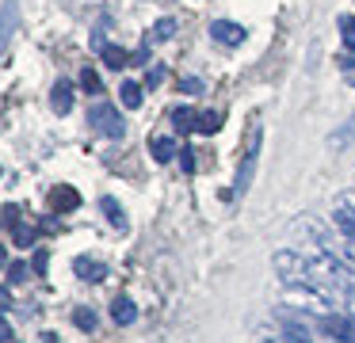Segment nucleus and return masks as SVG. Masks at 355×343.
Wrapping results in <instances>:
<instances>
[{
	"instance_id": "nucleus-37",
	"label": "nucleus",
	"mask_w": 355,
	"mask_h": 343,
	"mask_svg": "<svg viewBox=\"0 0 355 343\" xmlns=\"http://www.w3.org/2000/svg\"><path fill=\"white\" fill-rule=\"evenodd\" d=\"M352 305H355V290H352Z\"/></svg>"
},
{
	"instance_id": "nucleus-18",
	"label": "nucleus",
	"mask_w": 355,
	"mask_h": 343,
	"mask_svg": "<svg viewBox=\"0 0 355 343\" xmlns=\"http://www.w3.org/2000/svg\"><path fill=\"white\" fill-rule=\"evenodd\" d=\"M172 35H176V19H157V23H153V30H149V38H146V42H168Z\"/></svg>"
},
{
	"instance_id": "nucleus-15",
	"label": "nucleus",
	"mask_w": 355,
	"mask_h": 343,
	"mask_svg": "<svg viewBox=\"0 0 355 343\" xmlns=\"http://www.w3.org/2000/svg\"><path fill=\"white\" fill-rule=\"evenodd\" d=\"M100 210L107 213V221H111L115 229H126V213H123V206H119L111 195H103V198H100Z\"/></svg>"
},
{
	"instance_id": "nucleus-32",
	"label": "nucleus",
	"mask_w": 355,
	"mask_h": 343,
	"mask_svg": "<svg viewBox=\"0 0 355 343\" xmlns=\"http://www.w3.org/2000/svg\"><path fill=\"white\" fill-rule=\"evenodd\" d=\"M146 58H149V50H146V46H141L138 53H130V65H146Z\"/></svg>"
},
{
	"instance_id": "nucleus-29",
	"label": "nucleus",
	"mask_w": 355,
	"mask_h": 343,
	"mask_svg": "<svg viewBox=\"0 0 355 343\" xmlns=\"http://www.w3.org/2000/svg\"><path fill=\"white\" fill-rule=\"evenodd\" d=\"M161 80H164V65H153V69L146 73V84H149V88H157Z\"/></svg>"
},
{
	"instance_id": "nucleus-14",
	"label": "nucleus",
	"mask_w": 355,
	"mask_h": 343,
	"mask_svg": "<svg viewBox=\"0 0 355 343\" xmlns=\"http://www.w3.org/2000/svg\"><path fill=\"white\" fill-rule=\"evenodd\" d=\"M100 61H103V65H107V69H123V65H130V53H126L123 50V46H103V50H100Z\"/></svg>"
},
{
	"instance_id": "nucleus-36",
	"label": "nucleus",
	"mask_w": 355,
	"mask_h": 343,
	"mask_svg": "<svg viewBox=\"0 0 355 343\" xmlns=\"http://www.w3.org/2000/svg\"><path fill=\"white\" fill-rule=\"evenodd\" d=\"M0 225H4V210H0Z\"/></svg>"
},
{
	"instance_id": "nucleus-12",
	"label": "nucleus",
	"mask_w": 355,
	"mask_h": 343,
	"mask_svg": "<svg viewBox=\"0 0 355 343\" xmlns=\"http://www.w3.org/2000/svg\"><path fill=\"white\" fill-rule=\"evenodd\" d=\"M111 317H115V324H134L138 320V305L130 297H115L111 301Z\"/></svg>"
},
{
	"instance_id": "nucleus-31",
	"label": "nucleus",
	"mask_w": 355,
	"mask_h": 343,
	"mask_svg": "<svg viewBox=\"0 0 355 343\" xmlns=\"http://www.w3.org/2000/svg\"><path fill=\"white\" fill-rule=\"evenodd\" d=\"M12 340H16V332H12V324H8V320L0 317V343H12Z\"/></svg>"
},
{
	"instance_id": "nucleus-1",
	"label": "nucleus",
	"mask_w": 355,
	"mask_h": 343,
	"mask_svg": "<svg viewBox=\"0 0 355 343\" xmlns=\"http://www.w3.org/2000/svg\"><path fill=\"white\" fill-rule=\"evenodd\" d=\"M271 263H275L279 279L286 286H309V256H298L294 248H283V252H275Z\"/></svg>"
},
{
	"instance_id": "nucleus-19",
	"label": "nucleus",
	"mask_w": 355,
	"mask_h": 343,
	"mask_svg": "<svg viewBox=\"0 0 355 343\" xmlns=\"http://www.w3.org/2000/svg\"><path fill=\"white\" fill-rule=\"evenodd\" d=\"M195 130H199V134H218V130H222V114H218V111H202L199 122H195Z\"/></svg>"
},
{
	"instance_id": "nucleus-24",
	"label": "nucleus",
	"mask_w": 355,
	"mask_h": 343,
	"mask_svg": "<svg viewBox=\"0 0 355 343\" xmlns=\"http://www.w3.org/2000/svg\"><path fill=\"white\" fill-rule=\"evenodd\" d=\"M27 274H31V267H27V263H8V286L27 282Z\"/></svg>"
},
{
	"instance_id": "nucleus-27",
	"label": "nucleus",
	"mask_w": 355,
	"mask_h": 343,
	"mask_svg": "<svg viewBox=\"0 0 355 343\" xmlns=\"http://www.w3.org/2000/svg\"><path fill=\"white\" fill-rule=\"evenodd\" d=\"M19 221H24V218H19V206H4V225H8V229H16Z\"/></svg>"
},
{
	"instance_id": "nucleus-28",
	"label": "nucleus",
	"mask_w": 355,
	"mask_h": 343,
	"mask_svg": "<svg viewBox=\"0 0 355 343\" xmlns=\"http://www.w3.org/2000/svg\"><path fill=\"white\" fill-rule=\"evenodd\" d=\"M180 164H184V172H195V149H180Z\"/></svg>"
},
{
	"instance_id": "nucleus-25",
	"label": "nucleus",
	"mask_w": 355,
	"mask_h": 343,
	"mask_svg": "<svg viewBox=\"0 0 355 343\" xmlns=\"http://www.w3.org/2000/svg\"><path fill=\"white\" fill-rule=\"evenodd\" d=\"M180 91H184V96H199L202 80H199V76H184V80H180Z\"/></svg>"
},
{
	"instance_id": "nucleus-7",
	"label": "nucleus",
	"mask_w": 355,
	"mask_h": 343,
	"mask_svg": "<svg viewBox=\"0 0 355 343\" xmlns=\"http://www.w3.org/2000/svg\"><path fill=\"white\" fill-rule=\"evenodd\" d=\"M77 206H80L77 187L62 183V187H54V191H50V210H54V213H69V210H77Z\"/></svg>"
},
{
	"instance_id": "nucleus-33",
	"label": "nucleus",
	"mask_w": 355,
	"mask_h": 343,
	"mask_svg": "<svg viewBox=\"0 0 355 343\" xmlns=\"http://www.w3.org/2000/svg\"><path fill=\"white\" fill-rule=\"evenodd\" d=\"M39 229H42V233H54V229H58V218H46V221H42Z\"/></svg>"
},
{
	"instance_id": "nucleus-10",
	"label": "nucleus",
	"mask_w": 355,
	"mask_h": 343,
	"mask_svg": "<svg viewBox=\"0 0 355 343\" xmlns=\"http://www.w3.org/2000/svg\"><path fill=\"white\" fill-rule=\"evenodd\" d=\"M332 225H336L340 233H344V240H352V244H355V210H352L347 202L332 210Z\"/></svg>"
},
{
	"instance_id": "nucleus-26",
	"label": "nucleus",
	"mask_w": 355,
	"mask_h": 343,
	"mask_svg": "<svg viewBox=\"0 0 355 343\" xmlns=\"http://www.w3.org/2000/svg\"><path fill=\"white\" fill-rule=\"evenodd\" d=\"M46 267H50V252L39 248L35 252V274H46Z\"/></svg>"
},
{
	"instance_id": "nucleus-35",
	"label": "nucleus",
	"mask_w": 355,
	"mask_h": 343,
	"mask_svg": "<svg viewBox=\"0 0 355 343\" xmlns=\"http://www.w3.org/2000/svg\"><path fill=\"white\" fill-rule=\"evenodd\" d=\"M42 343H58V335H54V332H46V340H42Z\"/></svg>"
},
{
	"instance_id": "nucleus-20",
	"label": "nucleus",
	"mask_w": 355,
	"mask_h": 343,
	"mask_svg": "<svg viewBox=\"0 0 355 343\" xmlns=\"http://www.w3.org/2000/svg\"><path fill=\"white\" fill-rule=\"evenodd\" d=\"M73 324H77L80 332H96V313L88 309V305H77V309H73Z\"/></svg>"
},
{
	"instance_id": "nucleus-5",
	"label": "nucleus",
	"mask_w": 355,
	"mask_h": 343,
	"mask_svg": "<svg viewBox=\"0 0 355 343\" xmlns=\"http://www.w3.org/2000/svg\"><path fill=\"white\" fill-rule=\"evenodd\" d=\"M19 27V0H4L0 4V58L8 53V42Z\"/></svg>"
},
{
	"instance_id": "nucleus-2",
	"label": "nucleus",
	"mask_w": 355,
	"mask_h": 343,
	"mask_svg": "<svg viewBox=\"0 0 355 343\" xmlns=\"http://www.w3.org/2000/svg\"><path fill=\"white\" fill-rule=\"evenodd\" d=\"M256 157H260V122H252V130H248L245 157H241L237 179H233V198H241V195L248 191V183H252V175H256Z\"/></svg>"
},
{
	"instance_id": "nucleus-22",
	"label": "nucleus",
	"mask_w": 355,
	"mask_h": 343,
	"mask_svg": "<svg viewBox=\"0 0 355 343\" xmlns=\"http://www.w3.org/2000/svg\"><path fill=\"white\" fill-rule=\"evenodd\" d=\"M80 88H85L88 96H96V91L103 88V84H100V73H96L92 65H88V69H80Z\"/></svg>"
},
{
	"instance_id": "nucleus-6",
	"label": "nucleus",
	"mask_w": 355,
	"mask_h": 343,
	"mask_svg": "<svg viewBox=\"0 0 355 343\" xmlns=\"http://www.w3.org/2000/svg\"><path fill=\"white\" fill-rule=\"evenodd\" d=\"M210 38L222 42V46H241V42H245V27L233 23V19H214V23H210Z\"/></svg>"
},
{
	"instance_id": "nucleus-3",
	"label": "nucleus",
	"mask_w": 355,
	"mask_h": 343,
	"mask_svg": "<svg viewBox=\"0 0 355 343\" xmlns=\"http://www.w3.org/2000/svg\"><path fill=\"white\" fill-rule=\"evenodd\" d=\"M88 122H92L96 134L111 137V141L126 134V122H123V114H119V107H115V103H103V99L88 107Z\"/></svg>"
},
{
	"instance_id": "nucleus-34",
	"label": "nucleus",
	"mask_w": 355,
	"mask_h": 343,
	"mask_svg": "<svg viewBox=\"0 0 355 343\" xmlns=\"http://www.w3.org/2000/svg\"><path fill=\"white\" fill-rule=\"evenodd\" d=\"M8 263V252H4V244H0V267Z\"/></svg>"
},
{
	"instance_id": "nucleus-13",
	"label": "nucleus",
	"mask_w": 355,
	"mask_h": 343,
	"mask_svg": "<svg viewBox=\"0 0 355 343\" xmlns=\"http://www.w3.org/2000/svg\"><path fill=\"white\" fill-rule=\"evenodd\" d=\"M352 141H355V114L340 130H332V134H329V149H347Z\"/></svg>"
},
{
	"instance_id": "nucleus-23",
	"label": "nucleus",
	"mask_w": 355,
	"mask_h": 343,
	"mask_svg": "<svg viewBox=\"0 0 355 343\" xmlns=\"http://www.w3.org/2000/svg\"><path fill=\"white\" fill-rule=\"evenodd\" d=\"M12 240H16L19 248H31V244H35V229H31V225H24V221H19V225L12 229Z\"/></svg>"
},
{
	"instance_id": "nucleus-11",
	"label": "nucleus",
	"mask_w": 355,
	"mask_h": 343,
	"mask_svg": "<svg viewBox=\"0 0 355 343\" xmlns=\"http://www.w3.org/2000/svg\"><path fill=\"white\" fill-rule=\"evenodd\" d=\"M149 152H153V160L157 164H168L172 157H176V141H172V137H164V134H157V137H149Z\"/></svg>"
},
{
	"instance_id": "nucleus-8",
	"label": "nucleus",
	"mask_w": 355,
	"mask_h": 343,
	"mask_svg": "<svg viewBox=\"0 0 355 343\" xmlns=\"http://www.w3.org/2000/svg\"><path fill=\"white\" fill-rule=\"evenodd\" d=\"M73 271H77L85 282H103L107 279V267H103L100 259H92V256H77L73 259Z\"/></svg>"
},
{
	"instance_id": "nucleus-4",
	"label": "nucleus",
	"mask_w": 355,
	"mask_h": 343,
	"mask_svg": "<svg viewBox=\"0 0 355 343\" xmlns=\"http://www.w3.org/2000/svg\"><path fill=\"white\" fill-rule=\"evenodd\" d=\"M317 332H324L336 343H355V317H344V313H324L317 320Z\"/></svg>"
},
{
	"instance_id": "nucleus-21",
	"label": "nucleus",
	"mask_w": 355,
	"mask_h": 343,
	"mask_svg": "<svg viewBox=\"0 0 355 343\" xmlns=\"http://www.w3.org/2000/svg\"><path fill=\"white\" fill-rule=\"evenodd\" d=\"M340 38H344V46H347V53L355 50V15H340Z\"/></svg>"
},
{
	"instance_id": "nucleus-9",
	"label": "nucleus",
	"mask_w": 355,
	"mask_h": 343,
	"mask_svg": "<svg viewBox=\"0 0 355 343\" xmlns=\"http://www.w3.org/2000/svg\"><path fill=\"white\" fill-rule=\"evenodd\" d=\"M50 107H54L58 114H69L73 111V84L69 80H58L54 91H50Z\"/></svg>"
},
{
	"instance_id": "nucleus-30",
	"label": "nucleus",
	"mask_w": 355,
	"mask_h": 343,
	"mask_svg": "<svg viewBox=\"0 0 355 343\" xmlns=\"http://www.w3.org/2000/svg\"><path fill=\"white\" fill-rule=\"evenodd\" d=\"M340 65H344V73H347V80L355 84V58L352 53H344V58H340Z\"/></svg>"
},
{
	"instance_id": "nucleus-17",
	"label": "nucleus",
	"mask_w": 355,
	"mask_h": 343,
	"mask_svg": "<svg viewBox=\"0 0 355 343\" xmlns=\"http://www.w3.org/2000/svg\"><path fill=\"white\" fill-rule=\"evenodd\" d=\"M119 96H123V107H126V111H138V107H141V84L126 80L123 88H119Z\"/></svg>"
},
{
	"instance_id": "nucleus-16",
	"label": "nucleus",
	"mask_w": 355,
	"mask_h": 343,
	"mask_svg": "<svg viewBox=\"0 0 355 343\" xmlns=\"http://www.w3.org/2000/svg\"><path fill=\"white\" fill-rule=\"evenodd\" d=\"M195 122H199V114H195L191 107H176V111H172V126H176V134L195 130Z\"/></svg>"
}]
</instances>
